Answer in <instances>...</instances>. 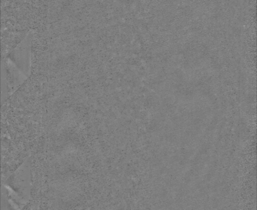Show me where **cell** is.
Masks as SVG:
<instances>
[{
    "label": "cell",
    "instance_id": "cell-1",
    "mask_svg": "<svg viewBox=\"0 0 257 210\" xmlns=\"http://www.w3.org/2000/svg\"><path fill=\"white\" fill-rule=\"evenodd\" d=\"M31 163L23 162L2 186V210H21L26 205L31 193Z\"/></svg>",
    "mask_w": 257,
    "mask_h": 210
},
{
    "label": "cell",
    "instance_id": "cell-3",
    "mask_svg": "<svg viewBox=\"0 0 257 210\" xmlns=\"http://www.w3.org/2000/svg\"><path fill=\"white\" fill-rule=\"evenodd\" d=\"M2 63L5 68L8 83V94H9L10 96L11 94L15 92L23 84L25 81H26L28 77L25 75L8 58L5 60H3Z\"/></svg>",
    "mask_w": 257,
    "mask_h": 210
},
{
    "label": "cell",
    "instance_id": "cell-2",
    "mask_svg": "<svg viewBox=\"0 0 257 210\" xmlns=\"http://www.w3.org/2000/svg\"><path fill=\"white\" fill-rule=\"evenodd\" d=\"M32 37L27 36L7 57L29 77L31 74Z\"/></svg>",
    "mask_w": 257,
    "mask_h": 210
}]
</instances>
